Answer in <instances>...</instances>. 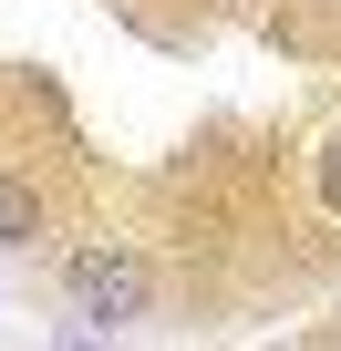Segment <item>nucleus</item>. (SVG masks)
Listing matches in <instances>:
<instances>
[{
	"label": "nucleus",
	"mask_w": 341,
	"mask_h": 351,
	"mask_svg": "<svg viewBox=\"0 0 341 351\" xmlns=\"http://www.w3.org/2000/svg\"><path fill=\"white\" fill-rule=\"evenodd\" d=\"M62 351H93V341H62Z\"/></svg>",
	"instance_id": "obj_4"
},
{
	"label": "nucleus",
	"mask_w": 341,
	"mask_h": 351,
	"mask_svg": "<svg viewBox=\"0 0 341 351\" xmlns=\"http://www.w3.org/2000/svg\"><path fill=\"white\" fill-rule=\"evenodd\" d=\"M320 197H331V217H341V134H331V155H320Z\"/></svg>",
	"instance_id": "obj_3"
},
{
	"label": "nucleus",
	"mask_w": 341,
	"mask_h": 351,
	"mask_svg": "<svg viewBox=\"0 0 341 351\" xmlns=\"http://www.w3.org/2000/svg\"><path fill=\"white\" fill-rule=\"evenodd\" d=\"M32 238H42V197L21 176H0V248H32Z\"/></svg>",
	"instance_id": "obj_2"
},
{
	"label": "nucleus",
	"mask_w": 341,
	"mask_h": 351,
	"mask_svg": "<svg viewBox=\"0 0 341 351\" xmlns=\"http://www.w3.org/2000/svg\"><path fill=\"white\" fill-rule=\"evenodd\" d=\"M62 300L83 310V330H124V320H145V258L114 238H83L62 258Z\"/></svg>",
	"instance_id": "obj_1"
}]
</instances>
